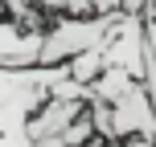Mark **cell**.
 I'll use <instances>...</instances> for the list:
<instances>
[{"label":"cell","instance_id":"cell-1","mask_svg":"<svg viewBox=\"0 0 156 147\" xmlns=\"http://www.w3.org/2000/svg\"><path fill=\"white\" fill-rule=\"evenodd\" d=\"M123 12H94V16H54L45 29V49H41V65H70L86 49H103L111 29L119 25Z\"/></svg>","mask_w":156,"mask_h":147},{"label":"cell","instance_id":"cell-2","mask_svg":"<svg viewBox=\"0 0 156 147\" xmlns=\"http://www.w3.org/2000/svg\"><path fill=\"white\" fill-rule=\"evenodd\" d=\"M144 49H148V37H144V16L123 12L119 25L111 29L107 45H103V62L107 70H127L144 82Z\"/></svg>","mask_w":156,"mask_h":147},{"label":"cell","instance_id":"cell-3","mask_svg":"<svg viewBox=\"0 0 156 147\" xmlns=\"http://www.w3.org/2000/svg\"><path fill=\"white\" fill-rule=\"evenodd\" d=\"M41 49H45V33L25 29L12 16H0V65H41Z\"/></svg>","mask_w":156,"mask_h":147},{"label":"cell","instance_id":"cell-4","mask_svg":"<svg viewBox=\"0 0 156 147\" xmlns=\"http://www.w3.org/2000/svg\"><path fill=\"white\" fill-rule=\"evenodd\" d=\"M86 106H90V102H78V98H49L45 106L33 115V123H29L33 139H37V143H45V139H62V135L70 131L78 119L86 115Z\"/></svg>","mask_w":156,"mask_h":147},{"label":"cell","instance_id":"cell-5","mask_svg":"<svg viewBox=\"0 0 156 147\" xmlns=\"http://www.w3.org/2000/svg\"><path fill=\"white\" fill-rule=\"evenodd\" d=\"M45 106V102H16V106H4L0 110V147H33L37 139H33L29 123L33 115Z\"/></svg>","mask_w":156,"mask_h":147},{"label":"cell","instance_id":"cell-6","mask_svg":"<svg viewBox=\"0 0 156 147\" xmlns=\"http://www.w3.org/2000/svg\"><path fill=\"white\" fill-rule=\"evenodd\" d=\"M136 82H140V78H136V74H127V70H103V78L90 86V90H94V98H99V102L115 106V102L123 98V94L132 90Z\"/></svg>","mask_w":156,"mask_h":147}]
</instances>
